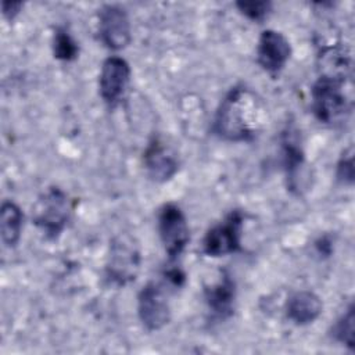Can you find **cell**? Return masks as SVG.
Listing matches in <instances>:
<instances>
[{"label": "cell", "instance_id": "1", "mask_svg": "<svg viewBox=\"0 0 355 355\" xmlns=\"http://www.w3.org/2000/svg\"><path fill=\"white\" fill-rule=\"evenodd\" d=\"M266 107L262 98L250 87L237 85L222 98L215 118L214 133L233 143L255 140L266 125Z\"/></svg>", "mask_w": 355, "mask_h": 355}, {"label": "cell", "instance_id": "2", "mask_svg": "<svg viewBox=\"0 0 355 355\" xmlns=\"http://www.w3.org/2000/svg\"><path fill=\"white\" fill-rule=\"evenodd\" d=\"M352 107V80L318 76L311 87V110L320 123L336 125L344 122Z\"/></svg>", "mask_w": 355, "mask_h": 355}, {"label": "cell", "instance_id": "3", "mask_svg": "<svg viewBox=\"0 0 355 355\" xmlns=\"http://www.w3.org/2000/svg\"><path fill=\"white\" fill-rule=\"evenodd\" d=\"M141 252L137 240L129 233L116 234L110 243L105 277L121 287L132 283L140 270Z\"/></svg>", "mask_w": 355, "mask_h": 355}, {"label": "cell", "instance_id": "4", "mask_svg": "<svg viewBox=\"0 0 355 355\" xmlns=\"http://www.w3.org/2000/svg\"><path fill=\"white\" fill-rule=\"evenodd\" d=\"M71 200L58 187H49L32 205V222L47 239H57L71 218Z\"/></svg>", "mask_w": 355, "mask_h": 355}, {"label": "cell", "instance_id": "5", "mask_svg": "<svg viewBox=\"0 0 355 355\" xmlns=\"http://www.w3.org/2000/svg\"><path fill=\"white\" fill-rule=\"evenodd\" d=\"M244 215L240 209L230 211L219 223L207 230L201 251L207 257L218 258L241 250Z\"/></svg>", "mask_w": 355, "mask_h": 355}, {"label": "cell", "instance_id": "6", "mask_svg": "<svg viewBox=\"0 0 355 355\" xmlns=\"http://www.w3.org/2000/svg\"><path fill=\"white\" fill-rule=\"evenodd\" d=\"M157 227L166 255L171 261L178 259L190 240L186 215L176 204L166 202L158 209Z\"/></svg>", "mask_w": 355, "mask_h": 355}, {"label": "cell", "instance_id": "7", "mask_svg": "<svg viewBox=\"0 0 355 355\" xmlns=\"http://www.w3.org/2000/svg\"><path fill=\"white\" fill-rule=\"evenodd\" d=\"M97 32L110 50H122L132 40L130 21L126 10L118 4H104L97 12Z\"/></svg>", "mask_w": 355, "mask_h": 355}, {"label": "cell", "instance_id": "8", "mask_svg": "<svg viewBox=\"0 0 355 355\" xmlns=\"http://www.w3.org/2000/svg\"><path fill=\"white\" fill-rule=\"evenodd\" d=\"M137 315L141 324L148 331L165 327L171 320V308L161 284L148 282L137 295Z\"/></svg>", "mask_w": 355, "mask_h": 355}, {"label": "cell", "instance_id": "9", "mask_svg": "<svg viewBox=\"0 0 355 355\" xmlns=\"http://www.w3.org/2000/svg\"><path fill=\"white\" fill-rule=\"evenodd\" d=\"M130 65L118 55L105 58L98 75V92L108 107H115L125 96L130 82Z\"/></svg>", "mask_w": 355, "mask_h": 355}, {"label": "cell", "instance_id": "10", "mask_svg": "<svg viewBox=\"0 0 355 355\" xmlns=\"http://www.w3.org/2000/svg\"><path fill=\"white\" fill-rule=\"evenodd\" d=\"M291 57L288 39L277 31L265 29L257 44V61L259 67L270 73L277 75Z\"/></svg>", "mask_w": 355, "mask_h": 355}, {"label": "cell", "instance_id": "11", "mask_svg": "<svg viewBox=\"0 0 355 355\" xmlns=\"http://www.w3.org/2000/svg\"><path fill=\"white\" fill-rule=\"evenodd\" d=\"M143 164L148 178L158 183L171 180L179 171L176 153L161 137H153L148 141L143 153Z\"/></svg>", "mask_w": 355, "mask_h": 355}, {"label": "cell", "instance_id": "12", "mask_svg": "<svg viewBox=\"0 0 355 355\" xmlns=\"http://www.w3.org/2000/svg\"><path fill=\"white\" fill-rule=\"evenodd\" d=\"M204 300L214 318L225 320L234 313L236 283L232 276L222 270L219 279L204 288Z\"/></svg>", "mask_w": 355, "mask_h": 355}, {"label": "cell", "instance_id": "13", "mask_svg": "<svg viewBox=\"0 0 355 355\" xmlns=\"http://www.w3.org/2000/svg\"><path fill=\"white\" fill-rule=\"evenodd\" d=\"M316 68L322 78L352 80V57L344 46L333 44L323 47L318 54Z\"/></svg>", "mask_w": 355, "mask_h": 355}, {"label": "cell", "instance_id": "14", "mask_svg": "<svg viewBox=\"0 0 355 355\" xmlns=\"http://www.w3.org/2000/svg\"><path fill=\"white\" fill-rule=\"evenodd\" d=\"M323 311L320 297L311 290H301L290 295L286 302V315L297 326L313 323Z\"/></svg>", "mask_w": 355, "mask_h": 355}, {"label": "cell", "instance_id": "15", "mask_svg": "<svg viewBox=\"0 0 355 355\" xmlns=\"http://www.w3.org/2000/svg\"><path fill=\"white\" fill-rule=\"evenodd\" d=\"M24 226V214L21 208L10 200L3 201L0 208V236L7 248L18 244Z\"/></svg>", "mask_w": 355, "mask_h": 355}, {"label": "cell", "instance_id": "16", "mask_svg": "<svg viewBox=\"0 0 355 355\" xmlns=\"http://www.w3.org/2000/svg\"><path fill=\"white\" fill-rule=\"evenodd\" d=\"M282 151H283V162L287 171V179L290 189H295V180L300 169L304 165V151L297 141V139L291 135V130L284 132L282 140Z\"/></svg>", "mask_w": 355, "mask_h": 355}, {"label": "cell", "instance_id": "17", "mask_svg": "<svg viewBox=\"0 0 355 355\" xmlns=\"http://www.w3.org/2000/svg\"><path fill=\"white\" fill-rule=\"evenodd\" d=\"M354 305L349 304L347 311L334 322L331 326L330 334L340 344L345 345L348 349L354 351L355 348V337H354Z\"/></svg>", "mask_w": 355, "mask_h": 355}, {"label": "cell", "instance_id": "18", "mask_svg": "<svg viewBox=\"0 0 355 355\" xmlns=\"http://www.w3.org/2000/svg\"><path fill=\"white\" fill-rule=\"evenodd\" d=\"M53 54L61 61H73L79 54V46L65 28H57L53 35Z\"/></svg>", "mask_w": 355, "mask_h": 355}, {"label": "cell", "instance_id": "19", "mask_svg": "<svg viewBox=\"0 0 355 355\" xmlns=\"http://www.w3.org/2000/svg\"><path fill=\"white\" fill-rule=\"evenodd\" d=\"M237 10L250 21L262 22L272 11L270 1H237Z\"/></svg>", "mask_w": 355, "mask_h": 355}, {"label": "cell", "instance_id": "20", "mask_svg": "<svg viewBox=\"0 0 355 355\" xmlns=\"http://www.w3.org/2000/svg\"><path fill=\"white\" fill-rule=\"evenodd\" d=\"M337 180L343 184L351 186L354 183V151L349 146L338 158L337 168H336Z\"/></svg>", "mask_w": 355, "mask_h": 355}, {"label": "cell", "instance_id": "21", "mask_svg": "<svg viewBox=\"0 0 355 355\" xmlns=\"http://www.w3.org/2000/svg\"><path fill=\"white\" fill-rule=\"evenodd\" d=\"M164 277H165V280H168L175 287L183 286V283L186 280V275L183 273V270L180 268H175V266L173 268H168L164 272Z\"/></svg>", "mask_w": 355, "mask_h": 355}, {"label": "cell", "instance_id": "22", "mask_svg": "<svg viewBox=\"0 0 355 355\" xmlns=\"http://www.w3.org/2000/svg\"><path fill=\"white\" fill-rule=\"evenodd\" d=\"M22 7H24V4L21 1H3L1 3V12H3L4 18L11 21L19 14Z\"/></svg>", "mask_w": 355, "mask_h": 355}]
</instances>
